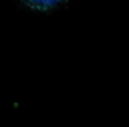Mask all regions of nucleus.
Masks as SVG:
<instances>
[{
	"label": "nucleus",
	"mask_w": 129,
	"mask_h": 127,
	"mask_svg": "<svg viewBox=\"0 0 129 127\" xmlns=\"http://www.w3.org/2000/svg\"><path fill=\"white\" fill-rule=\"evenodd\" d=\"M24 6L32 8V10H40V12H50L58 6H62L67 0H20Z\"/></svg>",
	"instance_id": "1"
}]
</instances>
